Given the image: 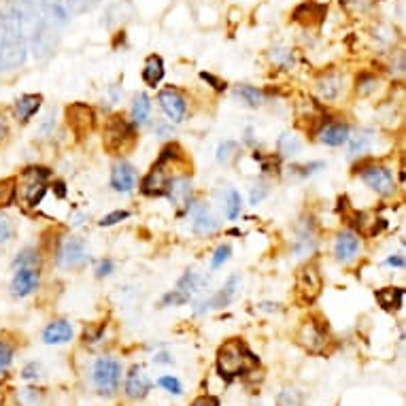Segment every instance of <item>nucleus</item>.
<instances>
[{"instance_id": "obj_53", "label": "nucleus", "mask_w": 406, "mask_h": 406, "mask_svg": "<svg viewBox=\"0 0 406 406\" xmlns=\"http://www.w3.org/2000/svg\"><path fill=\"white\" fill-rule=\"evenodd\" d=\"M172 132H174V124H170L168 120H160V122H156V134H158L160 138H170V136H172Z\"/></svg>"}, {"instance_id": "obj_48", "label": "nucleus", "mask_w": 406, "mask_h": 406, "mask_svg": "<svg viewBox=\"0 0 406 406\" xmlns=\"http://www.w3.org/2000/svg\"><path fill=\"white\" fill-rule=\"evenodd\" d=\"M113 270H115V262L111 260V257H104V260H100L98 264H96V279H106V277H111L113 275Z\"/></svg>"}, {"instance_id": "obj_1", "label": "nucleus", "mask_w": 406, "mask_h": 406, "mask_svg": "<svg viewBox=\"0 0 406 406\" xmlns=\"http://www.w3.org/2000/svg\"><path fill=\"white\" fill-rule=\"evenodd\" d=\"M28 39L19 5L0 9V72H13L26 64Z\"/></svg>"}, {"instance_id": "obj_42", "label": "nucleus", "mask_w": 406, "mask_h": 406, "mask_svg": "<svg viewBox=\"0 0 406 406\" xmlns=\"http://www.w3.org/2000/svg\"><path fill=\"white\" fill-rule=\"evenodd\" d=\"M232 255V247L228 243L219 245L215 251H213V257H211V270H219L221 266H224Z\"/></svg>"}, {"instance_id": "obj_13", "label": "nucleus", "mask_w": 406, "mask_h": 406, "mask_svg": "<svg viewBox=\"0 0 406 406\" xmlns=\"http://www.w3.org/2000/svg\"><path fill=\"white\" fill-rule=\"evenodd\" d=\"M170 164L164 162H156L149 172H147L140 181V194L149 196V198H160L166 196L168 183H170Z\"/></svg>"}, {"instance_id": "obj_36", "label": "nucleus", "mask_w": 406, "mask_h": 406, "mask_svg": "<svg viewBox=\"0 0 406 406\" xmlns=\"http://www.w3.org/2000/svg\"><path fill=\"white\" fill-rule=\"evenodd\" d=\"M241 211H243V198L234 188H230L224 196V213L228 219H236L241 215Z\"/></svg>"}, {"instance_id": "obj_59", "label": "nucleus", "mask_w": 406, "mask_h": 406, "mask_svg": "<svg viewBox=\"0 0 406 406\" xmlns=\"http://www.w3.org/2000/svg\"><path fill=\"white\" fill-rule=\"evenodd\" d=\"M257 309L264 311V313H277L279 311V304L277 302H260V304H257Z\"/></svg>"}, {"instance_id": "obj_10", "label": "nucleus", "mask_w": 406, "mask_h": 406, "mask_svg": "<svg viewBox=\"0 0 406 406\" xmlns=\"http://www.w3.org/2000/svg\"><path fill=\"white\" fill-rule=\"evenodd\" d=\"M64 120H66V126L72 130V134L79 138H86L96 128V111L86 102H72L64 111Z\"/></svg>"}, {"instance_id": "obj_27", "label": "nucleus", "mask_w": 406, "mask_h": 406, "mask_svg": "<svg viewBox=\"0 0 406 406\" xmlns=\"http://www.w3.org/2000/svg\"><path fill=\"white\" fill-rule=\"evenodd\" d=\"M375 298L379 302V307L387 313H396L402 309L404 304V289L398 285H387L375 291Z\"/></svg>"}, {"instance_id": "obj_32", "label": "nucleus", "mask_w": 406, "mask_h": 406, "mask_svg": "<svg viewBox=\"0 0 406 406\" xmlns=\"http://www.w3.org/2000/svg\"><path fill=\"white\" fill-rule=\"evenodd\" d=\"M234 94L251 108H257V106H262L266 102V94L260 90V88H255V86H249V83H241L236 86Z\"/></svg>"}, {"instance_id": "obj_46", "label": "nucleus", "mask_w": 406, "mask_h": 406, "mask_svg": "<svg viewBox=\"0 0 406 406\" xmlns=\"http://www.w3.org/2000/svg\"><path fill=\"white\" fill-rule=\"evenodd\" d=\"M128 217H130V211H126V209H117V211H113V213L104 215V217L98 221V226H100V228H111V226L120 224V221H124V219H128Z\"/></svg>"}, {"instance_id": "obj_47", "label": "nucleus", "mask_w": 406, "mask_h": 406, "mask_svg": "<svg viewBox=\"0 0 406 406\" xmlns=\"http://www.w3.org/2000/svg\"><path fill=\"white\" fill-rule=\"evenodd\" d=\"M325 164L323 162H309V164H302V166H293V174H298V177H311L319 170H323Z\"/></svg>"}, {"instance_id": "obj_34", "label": "nucleus", "mask_w": 406, "mask_h": 406, "mask_svg": "<svg viewBox=\"0 0 406 406\" xmlns=\"http://www.w3.org/2000/svg\"><path fill=\"white\" fill-rule=\"evenodd\" d=\"M17 200V183L15 177H7L0 181V211H5Z\"/></svg>"}, {"instance_id": "obj_19", "label": "nucleus", "mask_w": 406, "mask_h": 406, "mask_svg": "<svg viewBox=\"0 0 406 406\" xmlns=\"http://www.w3.org/2000/svg\"><path fill=\"white\" fill-rule=\"evenodd\" d=\"M359 249H362V238L357 232L353 230H343L336 234L334 238V257L343 264H349L353 262L355 257L359 255Z\"/></svg>"}, {"instance_id": "obj_33", "label": "nucleus", "mask_w": 406, "mask_h": 406, "mask_svg": "<svg viewBox=\"0 0 406 406\" xmlns=\"http://www.w3.org/2000/svg\"><path fill=\"white\" fill-rule=\"evenodd\" d=\"M377 90H379V77L373 75V72H359L357 79H355V94L359 98H368Z\"/></svg>"}, {"instance_id": "obj_25", "label": "nucleus", "mask_w": 406, "mask_h": 406, "mask_svg": "<svg viewBox=\"0 0 406 406\" xmlns=\"http://www.w3.org/2000/svg\"><path fill=\"white\" fill-rule=\"evenodd\" d=\"M43 104V96L41 94H24L13 102V115L19 124H28Z\"/></svg>"}, {"instance_id": "obj_12", "label": "nucleus", "mask_w": 406, "mask_h": 406, "mask_svg": "<svg viewBox=\"0 0 406 406\" xmlns=\"http://www.w3.org/2000/svg\"><path fill=\"white\" fill-rule=\"evenodd\" d=\"M317 247H319V238H317L315 221L311 217L298 221L296 234H293V241H291L293 257H298V260H309V257H313L317 253Z\"/></svg>"}, {"instance_id": "obj_26", "label": "nucleus", "mask_w": 406, "mask_h": 406, "mask_svg": "<svg viewBox=\"0 0 406 406\" xmlns=\"http://www.w3.org/2000/svg\"><path fill=\"white\" fill-rule=\"evenodd\" d=\"M72 339V325L66 319H54L43 330V343L45 345H64Z\"/></svg>"}, {"instance_id": "obj_62", "label": "nucleus", "mask_w": 406, "mask_h": 406, "mask_svg": "<svg viewBox=\"0 0 406 406\" xmlns=\"http://www.w3.org/2000/svg\"><path fill=\"white\" fill-rule=\"evenodd\" d=\"M92 3H98V0H92Z\"/></svg>"}, {"instance_id": "obj_41", "label": "nucleus", "mask_w": 406, "mask_h": 406, "mask_svg": "<svg viewBox=\"0 0 406 406\" xmlns=\"http://www.w3.org/2000/svg\"><path fill=\"white\" fill-rule=\"evenodd\" d=\"M190 302V296L188 293H183L181 289H170V291H166L164 296H162V300H160V307H183V304H188Z\"/></svg>"}, {"instance_id": "obj_60", "label": "nucleus", "mask_w": 406, "mask_h": 406, "mask_svg": "<svg viewBox=\"0 0 406 406\" xmlns=\"http://www.w3.org/2000/svg\"><path fill=\"white\" fill-rule=\"evenodd\" d=\"M49 188H54V190H56V194H58L60 198H64V196H66V188H64V183H62V181H54Z\"/></svg>"}, {"instance_id": "obj_44", "label": "nucleus", "mask_w": 406, "mask_h": 406, "mask_svg": "<svg viewBox=\"0 0 406 406\" xmlns=\"http://www.w3.org/2000/svg\"><path fill=\"white\" fill-rule=\"evenodd\" d=\"M270 194V186L266 181H257L255 186L251 188V192H249V204H253V206H257L262 200H266V196Z\"/></svg>"}, {"instance_id": "obj_4", "label": "nucleus", "mask_w": 406, "mask_h": 406, "mask_svg": "<svg viewBox=\"0 0 406 406\" xmlns=\"http://www.w3.org/2000/svg\"><path fill=\"white\" fill-rule=\"evenodd\" d=\"M102 145L108 154L113 156H124L134 149L136 145V128L126 120L124 115L115 113L111 115L104 124L102 130Z\"/></svg>"}, {"instance_id": "obj_35", "label": "nucleus", "mask_w": 406, "mask_h": 406, "mask_svg": "<svg viewBox=\"0 0 406 406\" xmlns=\"http://www.w3.org/2000/svg\"><path fill=\"white\" fill-rule=\"evenodd\" d=\"M241 156V145L236 140H224V143H219L217 147V162L219 164H232L236 158Z\"/></svg>"}, {"instance_id": "obj_22", "label": "nucleus", "mask_w": 406, "mask_h": 406, "mask_svg": "<svg viewBox=\"0 0 406 406\" xmlns=\"http://www.w3.org/2000/svg\"><path fill=\"white\" fill-rule=\"evenodd\" d=\"M349 134H351V128L345 122H323L317 130V136L325 147H343Z\"/></svg>"}, {"instance_id": "obj_43", "label": "nucleus", "mask_w": 406, "mask_h": 406, "mask_svg": "<svg viewBox=\"0 0 406 406\" xmlns=\"http://www.w3.org/2000/svg\"><path fill=\"white\" fill-rule=\"evenodd\" d=\"M13 236H15V224H13V219L5 211H0V245L9 243Z\"/></svg>"}, {"instance_id": "obj_49", "label": "nucleus", "mask_w": 406, "mask_h": 406, "mask_svg": "<svg viewBox=\"0 0 406 406\" xmlns=\"http://www.w3.org/2000/svg\"><path fill=\"white\" fill-rule=\"evenodd\" d=\"M22 379L24 381H36L41 379V364L39 362H30L22 368Z\"/></svg>"}, {"instance_id": "obj_52", "label": "nucleus", "mask_w": 406, "mask_h": 406, "mask_svg": "<svg viewBox=\"0 0 406 406\" xmlns=\"http://www.w3.org/2000/svg\"><path fill=\"white\" fill-rule=\"evenodd\" d=\"M200 79L202 81H206V83H211V88L215 90V92H224L228 86H226V81H221L219 77H215V75H211V72H200Z\"/></svg>"}, {"instance_id": "obj_3", "label": "nucleus", "mask_w": 406, "mask_h": 406, "mask_svg": "<svg viewBox=\"0 0 406 406\" xmlns=\"http://www.w3.org/2000/svg\"><path fill=\"white\" fill-rule=\"evenodd\" d=\"M51 181V170L47 166H26L17 177V198L24 209L41 206Z\"/></svg>"}, {"instance_id": "obj_21", "label": "nucleus", "mask_w": 406, "mask_h": 406, "mask_svg": "<svg viewBox=\"0 0 406 406\" xmlns=\"http://www.w3.org/2000/svg\"><path fill=\"white\" fill-rule=\"evenodd\" d=\"M136 168L130 162H117L111 168V188L120 194H128L136 188Z\"/></svg>"}, {"instance_id": "obj_57", "label": "nucleus", "mask_w": 406, "mask_h": 406, "mask_svg": "<svg viewBox=\"0 0 406 406\" xmlns=\"http://www.w3.org/2000/svg\"><path fill=\"white\" fill-rule=\"evenodd\" d=\"M56 3H60L62 7H66V9L72 13V11H77V9L81 7V3H83V0H56Z\"/></svg>"}, {"instance_id": "obj_8", "label": "nucleus", "mask_w": 406, "mask_h": 406, "mask_svg": "<svg viewBox=\"0 0 406 406\" xmlns=\"http://www.w3.org/2000/svg\"><path fill=\"white\" fill-rule=\"evenodd\" d=\"M90 262L88 243L79 236H70L58 247V264L66 270H81Z\"/></svg>"}, {"instance_id": "obj_18", "label": "nucleus", "mask_w": 406, "mask_h": 406, "mask_svg": "<svg viewBox=\"0 0 406 406\" xmlns=\"http://www.w3.org/2000/svg\"><path fill=\"white\" fill-rule=\"evenodd\" d=\"M188 213L192 215V230L198 236H209V234H213L219 228V221L211 213V209H209L206 202H200V200L194 202L192 200L190 206H188Z\"/></svg>"}, {"instance_id": "obj_24", "label": "nucleus", "mask_w": 406, "mask_h": 406, "mask_svg": "<svg viewBox=\"0 0 406 406\" xmlns=\"http://www.w3.org/2000/svg\"><path fill=\"white\" fill-rule=\"evenodd\" d=\"M152 113H154L152 98L147 94H136L132 98V104H130V124L136 130H140L152 122Z\"/></svg>"}, {"instance_id": "obj_16", "label": "nucleus", "mask_w": 406, "mask_h": 406, "mask_svg": "<svg viewBox=\"0 0 406 406\" xmlns=\"http://www.w3.org/2000/svg\"><path fill=\"white\" fill-rule=\"evenodd\" d=\"M315 94L321 102H334L341 98L345 90V77L339 70H327L315 79Z\"/></svg>"}, {"instance_id": "obj_6", "label": "nucleus", "mask_w": 406, "mask_h": 406, "mask_svg": "<svg viewBox=\"0 0 406 406\" xmlns=\"http://www.w3.org/2000/svg\"><path fill=\"white\" fill-rule=\"evenodd\" d=\"M359 179L364 181V186L368 190L375 192L381 198H389L398 190L393 170L389 166H383V164H366V166H362Z\"/></svg>"}, {"instance_id": "obj_31", "label": "nucleus", "mask_w": 406, "mask_h": 406, "mask_svg": "<svg viewBox=\"0 0 406 406\" xmlns=\"http://www.w3.org/2000/svg\"><path fill=\"white\" fill-rule=\"evenodd\" d=\"M41 262H43V255L36 247H24L11 264L13 270H19V268H41Z\"/></svg>"}, {"instance_id": "obj_5", "label": "nucleus", "mask_w": 406, "mask_h": 406, "mask_svg": "<svg viewBox=\"0 0 406 406\" xmlns=\"http://www.w3.org/2000/svg\"><path fill=\"white\" fill-rule=\"evenodd\" d=\"M92 383L102 396H113L122 383V362L115 357H98L92 366Z\"/></svg>"}, {"instance_id": "obj_28", "label": "nucleus", "mask_w": 406, "mask_h": 406, "mask_svg": "<svg viewBox=\"0 0 406 406\" xmlns=\"http://www.w3.org/2000/svg\"><path fill=\"white\" fill-rule=\"evenodd\" d=\"M164 72H166V68H164V60L160 58V56H149L145 60V66H143V72H140V77H143V83L147 86V88H152V90H156L160 83H162V79H164Z\"/></svg>"}, {"instance_id": "obj_11", "label": "nucleus", "mask_w": 406, "mask_h": 406, "mask_svg": "<svg viewBox=\"0 0 406 406\" xmlns=\"http://www.w3.org/2000/svg\"><path fill=\"white\" fill-rule=\"evenodd\" d=\"M296 343L309 353H323L330 343L327 330L323 327L321 321H317L315 317H309L300 323L296 332Z\"/></svg>"}, {"instance_id": "obj_54", "label": "nucleus", "mask_w": 406, "mask_h": 406, "mask_svg": "<svg viewBox=\"0 0 406 406\" xmlns=\"http://www.w3.org/2000/svg\"><path fill=\"white\" fill-rule=\"evenodd\" d=\"M190 406H221V404H219V398H215L211 393H204V396H198Z\"/></svg>"}, {"instance_id": "obj_30", "label": "nucleus", "mask_w": 406, "mask_h": 406, "mask_svg": "<svg viewBox=\"0 0 406 406\" xmlns=\"http://www.w3.org/2000/svg\"><path fill=\"white\" fill-rule=\"evenodd\" d=\"M302 152V140L291 134V132H283L277 138V156L279 158H296Z\"/></svg>"}, {"instance_id": "obj_29", "label": "nucleus", "mask_w": 406, "mask_h": 406, "mask_svg": "<svg viewBox=\"0 0 406 406\" xmlns=\"http://www.w3.org/2000/svg\"><path fill=\"white\" fill-rule=\"evenodd\" d=\"M206 285H209V279L198 270H186L177 281V289H181L183 293H188L190 298L194 296V293L202 291Z\"/></svg>"}, {"instance_id": "obj_14", "label": "nucleus", "mask_w": 406, "mask_h": 406, "mask_svg": "<svg viewBox=\"0 0 406 406\" xmlns=\"http://www.w3.org/2000/svg\"><path fill=\"white\" fill-rule=\"evenodd\" d=\"M160 108L170 124H181L188 117V98L183 96L177 88H164L158 94Z\"/></svg>"}, {"instance_id": "obj_51", "label": "nucleus", "mask_w": 406, "mask_h": 406, "mask_svg": "<svg viewBox=\"0 0 406 406\" xmlns=\"http://www.w3.org/2000/svg\"><path fill=\"white\" fill-rule=\"evenodd\" d=\"M54 117H56L54 108H51V111H47V113H45V117H43V122H41V126H39V132H41L43 136H49V134H54V128H56V122H54Z\"/></svg>"}, {"instance_id": "obj_23", "label": "nucleus", "mask_w": 406, "mask_h": 406, "mask_svg": "<svg viewBox=\"0 0 406 406\" xmlns=\"http://www.w3.org/2000/svg\"><path fill=\"white\" fill-rule=\"evenodd\" d=\"M347 156L349 158H362L373 149L375 145V130L373 128H359L349 134L347 138Z\"/></svg>"}, {"instance_id": "obj_61", "label": "nucleus", "mask_w": 406, "mask_h": 406, "mask_svg": "<svg viewBox=\"0 0 406 406\" xmlns=\"http://www.w3.org/2000/svg\"><path fill=\"white\" fill-rule=\"evenodd\" d=\"M7 132H9V128H7V120H5V115H0V140H5Z\"/></svg>"}, {"instance_id": "obj_15", "label": "nucleus", "mask_w": 406, "mask_h": 406, "mask_svg": "<svg viewBox=\"0 0 406 406\" xmlns=\"http://www.w3.org/2000/svg\"><path fill=\"white\" fill-rule=\"evenodd\" d=\"M166 196L170 200V204L179 211H188L192 198H194V183H192V177L190 174H177V177H170V183H168V190H166Z\"/></svg>"}, {"instance_id": "obj_37", "label": "nucleus", "mask_w": 406, "mask_h": 406, "mask_svg": "<svg viewBox=\"0 0 406 406\" xmlns=\"http://www.w3.org/2000/svg\"><path fill=\"white\" fill-rule=\"evenodd\" d=\"M15 357V345L7 339H0V377L9 373V368Z\"/></svg>"}, {"instance_id": "obj_2", "label": "nucleus", "mask_w": 406, "mask_h": 406, "mask_svg": "<svg viewBox=\"0 0 406 406\" xmlns=\"http://www.w3.org/2000/svg\"><path fill=\"white\" fill-rule=\"evenodd\" d=\"M257 366H260V359H257V355L241 339H230L217 349L215 368H217V375L226 381L241 379L253 373Z\"/></svg>"}, {"instance_id": "obj_45", "label": "nucleus", "mask_w": 406, "mask_h": 406, "mask_svg": "<svg viewBox=\"0 0 406 406\" xmlns=\"http://www.w3.org/2000/svg\"><path fill=\"white\" fill-rule=\"evenodd\" d=\"M158 385H160L164 391H168L170 396H181V393H183V385H181V381H179L177 377H172V375H164V377H160V379H158Z\"/></svg>"}, {"instance_id": "obj_50", "label": "nucleus", "mask_w": 406, "mask_h": 406, "mask_svg": "<svg viewBox=\"0 0 406 406\" xmlns=\"http://www.w3.org/2000/svg\"><path fill=\"white\" fill-rule=\"evenodd\" d=\"M102 334H104V323H100L96 330H86V332H83V336H81V341H83L86 345H94V343H98V341L102 339Z\"/></svg>"}, {"instance_id": "obj_55", "label": "nucleus", "mask_w": 406, "mask_h": 406, "mask_svg": "<svg viewBox=\"0 0 406 406\" xmlns=\"http://www.w3.org/2000/svg\"><path fill=\"white\" fill-rule=\"evenodd\" d=\"M106 94H108V98H111V104H117V102H122V98H124V90H122L120 83L108 86Z\"/></svg>"}, {"instance_id": "obj_17", "label": "nucleus", "mask_w": 406, "mask_h": 406, "mask_svg": "<svg viewBox=\"0 0 406 406\" xmlns=\"http://www.w3.org/2000/svg\"><path fill=\"white\" fill-rule=\"evenodd\" d=\"M41 287V270L39 268H19L15 270L9 291L13 298H28Z\"/></svg>"}, {"instance_id": "obj_39", "label": "nucleus", "mask_w": 406, "mask_h": 406, "mask_svg": "<svg viewBox=\"0 0 406 406\" xmlns=\"http://www.w3.org/2000/svg\"><path fill=\"white\" fill-rule=\"evenodd\" d=\"M17 406H43V391L41 389H19L17 391Z\"/></svg>"}, {"instance_id": "obj_58", "label": "nucleus", "mask_w": 406, "mask_h": 406, "mask_svg": "<svg viewBox=\"0 0 406 406\" xmlns=\"http://www.w3.org/2000/svg\"><path fill=\"white\" fill-rule=\"evenodd\" d=\"M154 362H156V364H174L172 355H170V353H166V351H162V353H156Z\"/></svg>"}, {"instance_id": "obj_56", "label": "nucleus", "mask_w": 406, "mask_h": 406, "mask_svg": "<svg viewBox=\"0 0 406 406\" xmlns=\"http://www.w3.org/2000/svg\"><path fill=\"white\" fill-rule=\"evenodd\" d=\"M385 264L387 266H391V268H404V255L402 253H393V255H389L387 260H385Z\"/></svg>"}, {"instance_id": "obj_9", "label": "nucleus", "mask_w": 406, "mask_h": 406, "mask_svg": "<svg viewBox=\"0 0 406 406\" xmlns=\"http://www.w3.org/2000/svg\"><path fill=\"white\" fill-rule=\"evenodd\" d=\"M238 289H241V275L234 273V275L228 277V281L224 283V287H221L219 291H215L213 296L196 302L194 313L196 315H204L209 311H221V309L230 307L236 300V296H238Z\"/></svg>"}, {"instance_id": "obj_38", "label": "nucleus", "mask_w": 406, "mask_h": 406, "mask_svg": "<svg viewBox=\"0 0 406 406\" xmlns=\"http://www.w3.org/2000/svg\"><path fill=\"white\" fill-rule=\"evenodd\" d=\"M270 62L277 66V68H281V70H291V66H293V51L291 49H285V47H275V49H270Z\"/></svg>"}, {"instance_id": "obj_7", "label": "nucleus", "mask_w": 406, "mask_h": 406, "mask_svg": "<svg viewBox=\"0 0 406 406\" xmlns=\"http://www.w3.org/2000/svg\"><path fill=\"white\" fill-rule=\"evenodd\" d=\"M323 289V275L317 262H307L296 275V296L302 304H313Z\"/></svg>"}, {"instance_id": "obj_40", "label": "nucleus", "mask_w": 406, "mask_h": 406, "mask_svg": "<svg viewBox=\"0 0 406 406\" xmlns=\"http://www.w3.org/2000/svg\"><path fill=\"white\" fill-rule=\"evenodd\" d=\"M277 406H302V393L293 387H283L277 393Z\"/></svg>"}, {"instance_id": "obj_20", "label": "nucleus", "mask_w": 406, "mask_h": 406, "mask_svg": "<svg viewBox=\"0 0 406 406\" xmlns=\"http://www.w3.org/2000/svg\"><path fill=\"white\" fill-rule=\"evenodd\" d=\"M154 383L152 379L145 375V371L140 366H132L128 375H126V381H124V393L130 398V400H143L147 398V393L152 391Z\"/></svg>"}]
</instances>
